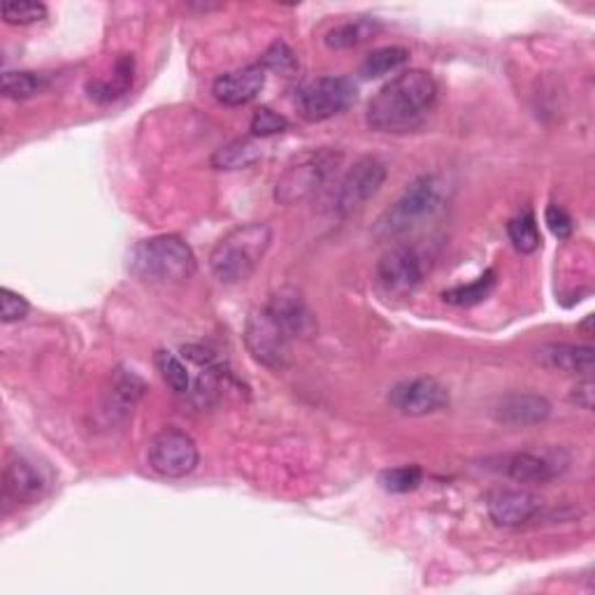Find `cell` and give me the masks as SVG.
Masks as SVG:
<instances>
[{
    "instance_id": "cell-1",
    "label": "cell",
    "mask_w": 595,
    "mask_h": 595,
    "mask_svg": "<svg viewBox=\"0 0 595 595\" xmlns=\"http://www.w3.org/2000/svg\"><path fill=\"white\" fill-rule=\"evenodd\" d=\"M438 100V81L426 70H405L375 93L367 106V126L377 133L417 129Z\"/></svg>"
},
{
    "instance_id": "cell-2",
    "label": "cell",
    "mask_w": 595,
    "mask_h": 595,
    "mask_svg": "<svg viewBox=\"0 0 595 595\" xmlns=\"http://www.w3.org/2000/svg\"><path fill=\"white\" fill-rule=\"evenodd\" d=\"M273 242V231L268 223L250 221L240 223L225 233L210 254V268L221 284H242L247 282L268 254Z\"/></svg>"
},
{
    "instance_id": "cell-3",
    "label": "cell",
    "mask_w": 595,
    "mask_h": 595,
    "mask_svg": "<svg viewBox=\"0 0 595 595\" xmlns=\"http://www.w3.org/2000/svg\"><path fill=\"white\" fill-rule=\"evenodd\" d=\"M198 261L194 250L177 235L140 240L129 254V271L142 282L179 284L194 277Z\"/></svg>"
},
{
    "instance_id": "cell-4",
    "label": "cell",
    "mask_w": 595,
    "mask_h": 595,
    "mask_svg": "<svg viewBox=\"0 0 595 595\" xmlns=\"http://www.w3.org/2000/svg\"><path fill=\"white\" fill-rule=\"evenodd\" d=\"M442 181L436 175H423L415 179L405 194L388 208L375 223V235L379 240H394L407 235L426 219L436 217L442 208Z\"/></svg>"
},
{
    "instance_id": "cell-5",
    "label": "cell",
    "mask_w": 595,
    "mask_h": 595,
    "mask_svg": "<svg viewBox=\"0 0 595 595\" xmlns=\"http://www.w3.org/2000/svg\"><path fill=\"white\" fill-rule=\"evenodd\" d=\"M340 161L342 154L333 150H310L298 154L279 175L275 184V200L279 205H296L312 198L340 166Z\"/></svg>"
},
{
    "instance_id": "cell-6",
    "label": "cell",
    "mask_w": 595,
    "mask_h": 595,
    "mask_svg": "<svg viewBox=\"0 0 595 595\" xmlns=\"http://www.w3.org/2000/svg\"><path fill=\"white\" fill-rule=\"evenodd\" d=\"M291 335L284 331V326L271 315L268 307H258L244 326V342L250 354L261 365L271 371H284L291 361Z\"/></svg>"
},
{
    "instance_id": "cell-7",
    "label": "cell",
    "mask_w": 595,
    "mask_h": 595,
    "mask_svg": "<svg viewBox=\"0 0 595 595\" xmlns=\"http://www.w3.org/2000/svg\"><path fill=\"white\" fill-rule=\"evenodd\" d=\"M147 461L156 475L166 480H181L198 467V444L179 428H163L150 440Z\"/></svg>"
},
{
    "instance_id": "cell-8",
    "label": "cell",
    "mask_w": 595,
    "mask_h": 595,
    "mask_svg": "<svg viewBox=\"0 0 595 595\" xmlns=\"http://www.w3.org/2000/svg\"><path fill=\"white\" fill-rule=\"evenodd\" d=\"M356 87L346 77H319L298 91V110L307 121H326L352 108Z\"/></svg>"
},
{
    "instance_id": "cell-9",
    "label": "cell",
    "mask_w": 595,
    "mask_h": 595,
    "mask_svg": "<svg viewBox=\"0 0 595 595\" xmlns=\"http://www.w3.org/2000/svg\"><path fill=\"white\" fill-rule=\"evenodd\" d=\"M375 277L379 289L386 296L407 298L412 296L423 279V265L419 254L407 247V244H396L388 252H384L377 261Z\"/></svg>"
},
{
    "instance_id": "cell-10",
    "label": "cell",
    "mask_w": 595,
    "mask_h": 595,
    "mask_svg": "<svg viewBox=\"0 0 595 595\" xmlns=\"http://www.w3.org/2000/svg\"><path fill=\"white\" fill-rule=\"evenodd\" d=\"M384 181H386V166L379 158L365 156L356 161L354 168L344 175L340 184L338 202H335L340 217H352L359 210H363L365 205L382 191Z\"/></svg>"
},
{
    "instance_id": "cell-11",
    "label": "cell",
    "mask_w": 595,
    "mask_h": 595,
    "mask_svg": "<svg viewBox=\"0 0 595 595\" xmlns=\"http://www.w3.org/2000/svg\"><path fill=\"white\" fill-rule=\"evenodd\" d=\"M388 403L405 417H428L449 405V392L436 377H415L396 384Z\"/></svg>"
},
{
    "instance_id": "cell-12",
    "label": "cell",
    "mask_w": 595,
    "mask_h": 595,
    "mask_svg": "<svg viewBox=\"0 0 595 595\" xmlns=\"http://www.w3.org/2000/svg\"><path fill=\"white\" fill-rule=\"evenodd\" d=\"M5 496L16 505L40 503L49 491V477L45 470L24 454H14L3 472Z\"/></svg>"
},
{
    "instance_id": "cell-13",
    "label": "cell",
    "mask_w": 595,
    "mask_h": 595,
    "mask_svg": "<svg viewBox=\"0 0 595 595\" xmlns=\"http://www.w3.org/2000/svg\"><path fill=\"white\" fill-rule=\"evenodd\" d=\"M488 517L503 528H519L542 511V500L524 488H500L486 500Z\"/></svg>"
},
{
    "instance_id": "cell-14",
    "label": "cell",
    "mask_w": 595,
    "mask_h": 595,
    "mask_svg": "<svg viewBox=\"0 0 595 595\" xmlns=\"http://www.w3.org/2000/svg\"><path fill=\"white\" fill-rule=\"evenodd\" d=\"M271 315L284 326V331L291 338L310 340L317 333V317L312 315L310 307H307L305 298L291 289V286H284V289L275 291L265 305Z\"/></svg>"
},
{
    "instance_id": "cell-15",
    "label": "cell",
    "mask_w": 595,
    "mask_h": 595,
    "mask_svg": "<svg viewBox=\"0 0 595 595\" xmlns=\"http://www.w3.org/2000/svg\"><path fill=\"white\" fill-rule=\"evenodd\" d=\"M263 87H265V68L261 64H254L221 75L214 81L212 93L225 108H242L252 102L263 91Z\"/></svg>"
},
{
    "instance_id": "cell-16",
    "label": "cell",
    "mask_w": 595,
    "mask_h": 595,
    "mask_svg": "<svg viewBox=\"0 0 595 595\" xmlns=\"http://www.w3.org/2000/svg\"><path fill=\"white\" fill-rule=\"evenodd\" d=\"M538 363L549 371H561L570 375L591 377L595 365V352L588 344H570V342H549L538 349Z\"/></svg>"
},
{
    "instance_id": "cell-17",
    "label": "cell",
    "mask_w": 595,
    "mask_h": 595,
    "mask_svg": "<svg viewBox=\"0 0 595 595\" xmlns=\"http://www.w3.org/2000/svg\"><path fill=\"white\" fill-rule=\"evenodd\" d=\"M551 415V405L538 394H509L494 407V419L505 426H538Z\"/></svg>"
},
{
    "instance_id": "cell-18",
    "label": "cell",
    "mask_w": 595,
    "mask_h": 595,
    "mask_svg": "<svg viewBox=\"0 0 595 595\" xmlns=\"http://www.w3.org/2000/svg\"><path fill=\"white\" fill-rule=\"evenodd\" d=\"M503 470L509 480L519 484H547L553 477H559L561 465L557 459L532 454V451H519L503 461Z\"/></svg>"
},
{
    "instance_id": "cell-19",
    "label": "cell",
    "mask_w": 595,
    "mask_h": 595,
    "mask_svg": "<svg viewBox=\"0 0 595 595\" xmlns=\"http://www.w3.org/2000/svg\"><path fill=\"white\" fill-rule=\"evenodd\" d=\"M135 77V58L131 54H121L114 60L112 77H100L87 85V93L96 102H112L121 96H126L133 87Z\"/></svg>"
},
{
    "instance_id": "cell-20",
    "label": "cell",
    "mask_w": 595,
    "mask_h": 595,
    "mask_svg": "<svg viewBox=\"0 0 595 595\" xmlns=\"http://www.w3.org/2000/svg\"><path fill=\"white\" fill-rule=\"evenodd\" d=\"M263 156L261 142L256 137H240L217 150L210 158L212 168L217 170H242L258 163Z\"/></svg>"
},
{
    "instance_id": "cell-21",
    "label": "cell",
    "mask_w": 595,
    "mask_h": 595,
    "mask_svg": "<svg viewBox=\"0 0 595 595\" xmlns=\"http://www.w3.org/2000/svg\"><path fill=\"white\" fill-rule=\"evenodd\" d=\"M382 31V26L375 22V19H356V22H346L335 26L333 31H328L323 43L331 49H352L359 47L367 40L375 37Z\"/></svg>"
},
{
    "instance_id": "cell-22",
    "label": "cell",
    "mask_w": 595,
    "mask_h": 595,
    "mask_svg": "<svg viewBox=\"0 0 595 595\" xmlns=\"http://www.w3.org/2000/svg\"><path fill=\"white\" fill-rule=\"evenodd\" d=\"M496 271H486L482 277H477L475 282L470 284H461L454 286V289H447L442 294V300L449 305H459V307H472L484 302L491 294L496 291Z\"/></svg>"
},
{
    "instance_id": "cell-23",
    "label": "cell",
    "mask_w": 595,
    "mask_h": 595,
    "mask_svg": "<svg viewBox=\"0 0 595 595\" xmlns=\"http://www.w3.org/2000/svg\"><path fill=\"white\" fill-rule=\"evenodd\" d=\"M52 85V77L45 73H5L3 75V96L12 100H29L37 93L47 91Z\"/></svg>"
},
{
    "instance_id": "cell-24",
    "label": "cell",
    "mask_w": 595,
    "mask_h": 595,
    "mask_svg": "<svg viewBox=\"0 0 595 595\" xmlns=\"http://www.w3.org/2000/svg\"><path fill=\"white\" fill-rule=\"evenodd\" d=\"M407 60H409V52L405 47H382L365 56V60L361 64V75L365 79L392 75L400 70Z\"/></svg>"
},
{
    "instance_id": "cell-25",
    "label": "cell",
    "mask_w": 595,
    "mask_h": 595,
    "mask_svg": "<svg viewBox=\"0 0 595 595\" xmlns=\"http://www.w3.org/2000/svg\"><path fill=\"white\" fill-rule=\"evenodd\" d=\"M507 235L515 244V250L521 254H532L542 247V235L538 219L532 212H524L507 223Z\"/></svg>"
},
{
    "instance_id": "cell-26",
    "label": "cell",
    "mask_w": 595,
    "mask_h": 595,
    "mask_svg": "<svg viewBox=\"0 0 595 595\" xmlns=\"http://www.w3.org/2000/svg\"><path fill=\"white\" fill-rule=\"evenodd\" d=\"M154 363H156V371L161 373L163 382L168 384V388L175 396H187L189 394V388H191L189 371H187V365H184L173 352L158 349V352L154 354Z\"/></svg>"
},
{
    "instance_id": "cell-27",
    "label": "cell",
    "mask_w": 595,
    "mask_h": 595,
    "mask_svg": "<svg viewBox=\"0 0 595 595\" xmlns=\"http://www.w3.org/2000/svg\"><path fill=\"white\" fill-rule=\"evenodd\" d=\"M423 480V470L419 465H400L384 470L379 475V484L388 494H409V491L419 488Z\"/></svg>"
},
{
    "instance_id": "cell-28",
    "label": "cell",
    "mask_w": 595,
    "mask_h": 595,
    "mask_svg": "<svg viewBox=\"0 0 595 595\" xmlns=\"http://www.w3.org/2000/svg\"><path fill=\"white\" fill-rule=\"evenodd\" d=\"M47 16V5L35 0H8L3 3V19L10 26H31Z\"/></svg>"
},
{
    "instance_id": "cell-29",
    "label": "cell",
    "mask_w": 595,
    "mask_h": 595,
    "mask_svg": "<svg viewBox=\"0 0 595 595\" xmlns=\"http://www.w3.org/2000/svg\"><path fill=\"white\" fill-rule=\"evenodd\" d=\"M142 394H145V382H142L137 375L129 373V371H117L114 379H112V398L124 407H133Z\"/></svg>"
},
{
    "instance_id": "cell-30",
    "label": "cell",
    "mask_w": 595,
    "mask_h": 595,
    "mask_svg": "<svg viewBox=\"0 0 595 595\" xmlns=\"http://www.w3.org/2000/svg\"><path fill=\"white\" fill-rule=\"evenodd\" d=\"M261 66L265 68V73L273 70L279 75H291L298 70V58L289 45L277 40V43H273L271 49L261 56Z\"/></svg>"
},
{
    "instance_id": "cell-31",
    "label": "cell",
    "mask_w": 595,
    "mask_h": 595,
    "mask_svg": "<svg viewBox=\"0 0 595 595\" xmlns=\"http://www.w3.org/2000/svg\"><path fill=\"white\" fill-rule=\"evenodd\" d=\"M286 129H289V119L271 108H258L252 117V137L279 135Z\"/></svg>"
},
{
    "instance_id": "cell-32",
    "label": "cell",
    "mask_w": 595,
    "mask_h": 595,
    "mask_svg": "<svg viewBox=\"0 0 595 595\" xmlns=\"http://www.w3.org/2000/svg\"><path fill=\"white\" fill-rule=\"evenodd\" d=\"M29 310H31V305L24 296L14 294L12 289H8V286L0 289V319H3V323H14V321L26 319Z\"/></svg>"
},
{
    "instance_id": "cell-33",
    "label": "cell",
    "mask_w": 595,
    "mask_h": 595,
    "mask_svg": "<svg viewBox=\"0 0 595 595\" xmlns=\"http://www.w3.org/2000/svg\"><path fill=\"white\" fill-rule=\"evenodd\" d=\"M547 225H549V231L557 235L559 240H568L574 231V225H572V217L561 208V205L557 202H551L549 208H547Z\"/></svg>"
},
{
    "instance_id": "cell-34",
    "label": "cell",
    "mask_w": 595,
    "mask_h": 595,
    "mask_svg": "<svg viewBox=\"0 0 595 595\" xmlns=\"http://www.w3.org/2000/svg\"><path fill=\"white\" fill-rule=\"evenodd\" d=\"M570 403H574L582 409H588V412H591V409H593V382L588 377L582 384H577L572 388Z\"/></svg>"
}]
</instances>
